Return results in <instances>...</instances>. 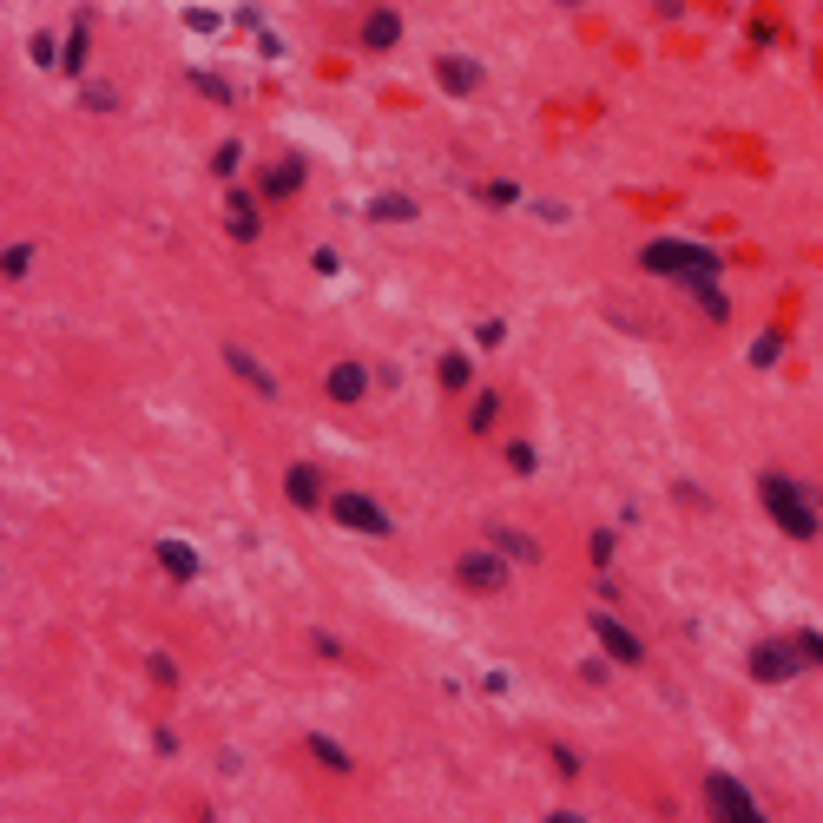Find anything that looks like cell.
<instances>
[{
  "mask_svg": "<svg viewBox=\"0 0 823 823\" xmlns=\"http://www.w3.org/2000/svg\"><path fill=\"white\" fill-rule=\"evenodd\" d=\"M455 586L461 593H475V600H488V593H507V554L501 547H475V554H461L455 560Z\"/></svg>",
  "mask_w": 823,
  "mask_h": 823,
  "instance_id": "3",
  "label": "cell"
},
{
  "mask_svg": "<svg viewBox=\"0 0 823 823\" xmlns=\"http://www.w3.org/2000/svg\"><path fill=\"white\" fill-rule=\"evenodd\" d=\"M586 554H593V567H606V560H613V534H593L586 540Z\"/></svg>",
  "mask_w": 823,
  "mask_h": 823,
  "instance_id": "29",
  "label": "cell"
},
{
  "mask_svg": "<svg viewBox=\"0 0 823 823\" xmlns=\"http://www.w3.org/2000/svg\"><path fill=\"white\" fill-rule=\"evenodd\" d=\"M284 494H290V507H323V475L310 468V461H297L284 475Z\"/></svg>",
  "mask_w": 823,
  "mask_h": 823,
  "instance_id": "11",
  "label": "cell"
},
{
  "mask_svg": "<svg viewBox=\"0 0 823 823\" xmlns=\"http://www.w3.org/2000/svg\"><path fill=\"white\" fill-rule=\"evenodd\" d=\"M66 73H86V20L73 27V40H66Z\"/></svg>",
  "mask_w": 823,
  "mask_h": 823,
  "instance_id": "26",
  "label": "cell"
},
{
  "mask_svg": "<svg viewBox=\"0 0 823 823\" xmlns=\"http://www.w3.org/2000/svg\"><path fill=\"white\" fill-rule=\"evenodd\" d=\"M758 494H764V507H771V521L784 527L791 540H817V534H823V514H817V501L804 494V481H791V475H764V481H758Z\"/></svg>",
  "mask_w": 823,
  "mask_h": 823,
  "instance_id": "1",
  "label": "cell"
},
{
  "mask_svg": "<svg viewBox=\"0 0 823 823\" xmlns=\"http://www.w3.org/2000/svg\"><path fill=\"white\" fill-rule=\"evenodd\" d=\"M0 270H7V277L20 284V277L33 270V251H27V244H7V264H0Z\"/></svg>",
  "mask_w": 823,
  "mask_h": 823,
  "instance_id": "27",
  "label": "cell"
},
{
  "mask_svg": "<svg viewBox=\"0 0 823 823\" xmlns=\"http://www.w3.org/2000/svg\"><path fill=\"white\" fill-rule=\"evenodd\" d=\"M507 468H514V475H534V468H540L534 442H507Z\"/></svg>",
  "mask_w": 823,
  "mask_h": 823,
  "instance_id": "22",
  "label": "cell"
},
{
  "mask_svg": "<svg viewBox=\"0 0 823 823\" xmlns=\"http://www.w3.org/2000/svg\"><path fill=\"white\" fill-rule=\"evenodd\" d=\"M257 231H264V224H257V205L244 198V191H231V238H238V244H251Z\"/></svg>",
  "mask_w": 823,
  "mask_h": 823,
  "instance_id": "17",
  "label": "cell"
},
{
  "mask_svg": "<svg viewBox=\"0 0 823 823\" xmlns=\"http://www.w3.org/2000/svg\"><path fill=\"white\" fill-rule=\"evenodd\" d=\"M159 567L172 573V580H198V554H191L185 540H159Z\"/></svg>",
  "mask_w": 823,
  "mask_h": 823,
  "instance_id": "15",
  "label": "cell"
},
{
  "mask_svg": "<svg viewBox=\"0 0 823 823\" xmlns=\"http://www.w3.org/2000/svg\"><path fill=\"white\" fill-rule=\"evenodd\" d=\"M369 218H376V224H409V218H415V198L382 191V198H369Z\"/></svg>",
  "mask_w": 823,
  "mask_h": 823,
  "instance_id": "16",
  "label": "cell"
},
{
  "mask_svg": "<svg viewBox=\"0 0 823 823\" xmlns=\"http://www.w3.org/2000/svg\"><path fill=\"white\" fill-rule=\"evenodd\" d=\"M593 646H606V659H613V665H639V659H646L639 633H633V626H619L613 613H593Z\"/></svg>",
  "mask_w": 823,
  "mask_h": 823,
  "instance_id": "7",
  "label": "cell"
},
{
  "mask_svg": "<svg viewBox=\"0 0 823 823\" xmlns=\"http://www.w3.org/2000/svg\"><path fill=\"white\" fill-rule=\"evenodd\" d=\"M468 376H475L468 356H442V389H468Z\"/></svg>",
  "mask_w": 823,
  "mask_h": 823,
  "instance_id": "24",
  "label": "cell"
},
{
  "mask_svg": "<svg viewBox=\"0 0 823 823\" xmlns=\"http://www.w3.org/2000/svg\"><path fill=\"white\" fill-rule=\"evenodd\" d=\"M191 86H198V99H211V106H231V80H218L205 66H191Z\"/></svg>",
  "mask_w": 823,
  "mask_h": 823,
  "instance_id": "19",
  "label": "cell"
},
{
  "mask_svg": "<svg viewBox=\"0 0 823 823\" xmlns=\"http://www.w3.org/2000/svg\"><path fill=\"white\" fill-rule=\"evenodd\" d=\"M323 396H330V402H363V396H369V369H363V363H330Z\"/></svg>",
  "mask_w": 823,
  "mask_h": 823,
  "instance_id": "9",
  "label": "cell"
},
{
  "mask_svg": "<svg viewBox=\"0 0 823 823\" xmlns=\"http://www.w3.org/2000/svg\"><path fill=\"white\" fill-rule=\"evenodd\" d=\"M435 80H442L448 93H475V86H481V66L468 60V53H442V60H435Z\"/></svg>",
  "mask_w": 823,
  "mask_h": 823,
  "instance_id": "10",
  "label": "cell"
},
{
  "mask_svg": "<svg viewBox=\"0 0 823 823\" xmlns=\"http://www.w3.org/2000/svg\"><path fill=\"white\" fill-rule=\"evenodd\" d=\"M804 665H810V659H804V646H797V639H764V646H751L744 672H751L758 685H784V679H797Z\"/></svg>",
  "mask_w": 823,
  "mask_h": 823,
  "instance_id": "4",
  "label": "cell"
},
{
  "mask_svg": "<svg viewBox=\"0 0 823 823\" xmlns=\"http://www.w3.org/2000/svg\"><path fill=\"white\" fill-rule=\"evenodd\" d=\"M310 758H317V764H330V771H349V751H343L336 738H310Z\"/></svg>",
  "mask_w": 823,
  "mask_h": 823,
  "instance_id": "20",
  "label": "cell"
},
{
  "mask_svg": "<svg viewBox=\"0 0 823 823\" xmlns=\"http://www.w3.org/2000/svg\"><path fill=\"white\" fill-rule=\"evenodd\" d=\"M501 336H507V330H501V323H494V317H488V323H475V343H481V349H494V343H501Z\"/></svg>",
  "mask_w": 823,
  "mask_h": 823,
  "instance_id": "30",
  "label": "cell"
},
{
  "mask_svg": "<svg viewBox=\"0 0 823 823\" xmlns=\"http://www.w3.org/2000/svg\"><path fill=\"white\" fill-rule=\"evenodd\" d=\"M494 422H501V396H481L475 409H468V428H475V435H488Z\"/></svg>",
  "mask_w": 823,
  "mask_h": 823,
  "instance_id": "21",
  "label": "cell"
},
{
  "mask_svg": "<svg viewBox=\"0 0 823 823\" xmlns=\"http://www.w3.org/2000/svg\"><path fill=\"white\" fill-rule=\"evenodd\" d=\"M777 356H784V336H777V330H771V336H758V343H751V363H758V369H771Z\"/></svg>",
  "mask_w": 823,
  "mask_h": 823,
  "instance_id": "23",
  "label": "cell"
},
{
  "mask_svg": "<svg viewBox=\"0 0 823 823\" xmlns=\"http://www.w3.org/2000/svg\"><path fill=\"white\" fill-rule=\"evenodd\" d=\"M639 270L692 284V277H718L725 264H718V251H698V244H679V238H652L646 251H639Z\"/></svg>",
  "mask_w": 823,
  "mask_h": 823,
  "instance_id": "2",
  "label": "cell"
},
{
  "mask_svg": "<svg viewBox=\"0 0 823 823\" xmlns=\"http://www.w3.org/2000/svg\"><path fill=\"white\" fill-rule=\"evenodd\" d=\"M488 540L501 547L507 560H540V540H534V534H521V527H488Z\"/></svg>",
  "mask_w": 823,
  "mask_h": 823,
  "instance_id": "14",
  "label": "cell"
},
{
  "mask_svg": "<svg viewBox=\"0 0 823 823\" xmlns=\"http://www.w3.org/2000/svg\"><path fill=\"white\" fill-rule=\"evenodd\" d=\"M692 297H698V310H705V317H712V323H725V317H731V303H725V290H718L712 277H692Z\"/></svg>",
  "mask_w": 823,
  "mask_h": 823,
  "instance_id": "18",
  "label": "cell"
},
{
  "mask_svg": "<svg viewBox=\"0 0 823 823\" xmlns=\"http://www.w3.org/2000/svg\"><path fill=\"white\" fill-rule=\"evenodd\" d=\"M554 771H560V777H580V751H567V744H554Z\"/></svg>",
  "mask_w": 823,
  "mask_h": 823,
  "instance_id": "28",
  "label": "cell"
},
{
  "mask_svg": "<svg viewBox=\"0 0 823 823\" xmlns=\"http://www.w3.org/2000/svg\"><path fill=\"white\" fill-rule=\"evenodd\" d=\"M330 514H336V521H343V527H356V534H389V514H382V507L376 501H369V494H330Z\"/></svg>",
  "mask_w": 823,
  "mask_h": 823,
  "instance_id": "6",
  "label": "cell"
},
{
  "mask_svg": "<svg viewBox=\"0 0 823 823\" xmlns=\"http://www.w3.org/2000/svg\"><path fill=\"white\" fill-rule=\"evenodd\" d=\"M224 369H238L244 382H251V396H277V369L270 363H257L244 343H224Z\"/></svg>",
  "mask_w": 823,
  "mask_h": 823,
  "instance_id": "8",
  "label": "cell"
},
{
  "mask_svg": "<svg viewBox=\"0 0 823 823\" xmlns=\"http://www.w3.org/2000/svg\"><path fill=\"white\" fill-rule=\"evenodd\" d=\"M705 804H712V817H725V823H758L764 810H758V797L744 791L738 777H725V771H712L705 777Z\"/></svg>",
  "mask_w": 823,
  "mask_h": 823,
  "instance_id": "5",
  "label": "cell"
},
{
  "mask_svg": "<svg viewBox=\"0 0 823 823\" xmlns=\"http://www.w3.org/2000/svg\"><path fill=\"white\" fill-rule=\"evenodd\" d=\"M797 646H804L810 665H823V633H797Z\"/></svg>",
  "mask_w": 823,
  "mask_h": 823,
  "instance_id": "31",
  "label": "cell"
},
{
  "mask_svg": "<svg viewBox=\"0 0 823 823\" xmlns=\"http://www.w3.org/2000/svg\"><path fill=\"white\" fill-rule=\"evenodd\" d=\"M297 185H303V159H277L264 178H257V191H264V198H290Z\"/></svg>",
  "mask_w": 823,
  "mask_h": 823,
  "instance_id": "12",
  "label": "cell"
},
{
  "mask_svg": "<svg viewBox=\"0 0 823 823\" xmlns=\"http://www.w3.org/2000/svg\"><path fill=\"white\" fill-rule=\"evenodd\" d=\"M238 159H244V145H238V139H224V145H218V159H211V172L231 178V172H238Z\"/></svg>",
  "mask_w": 823,
  "mask_h": 823,
  "instance_id": "25",
  "label": "cell"
},
{
  "mask_svg": "<svg viewBox=\"0 0 823 823\" xmlns=\"http://www.w3.org/2000/svg\"><path fill=\"white\" fill-rule=\"evenodd\" d=\"M396 40H402V20H396V14H389V7H376V14H369V20H363V47H376V53H389V47H396Z\"/></svg>",
  "mask_w": 823,
  "mask_h": 823,
  "instance_id": "13",
  "label": "cell"
}]
</instances>
